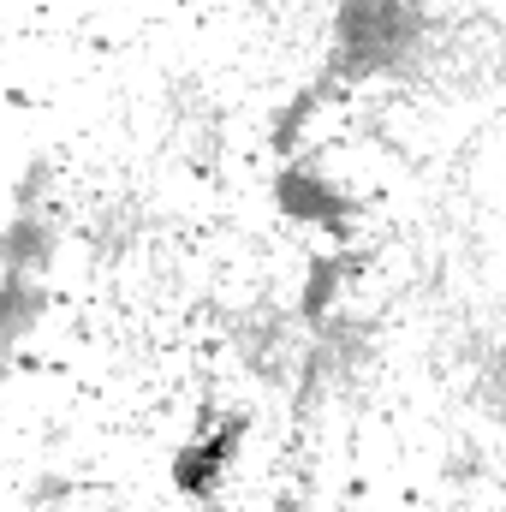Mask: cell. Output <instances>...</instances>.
<instances>
[{"label": "cell", "mask_w": 506, "mask_h": 512, "mask_svg": "<svg viewBox=\"0 0 506 512\" xmlns=\"http://www.w3.org/2000/svg\"><path fill=\"white\" fill-rule=\"evenodd\" d=\"M280 203H286L292 215H310V221H328V227H334L340 209H346V203L334 197V185H322L316 173H286V179H280Z\"/></svg>", "instance_id": "1"}]
</instances>
